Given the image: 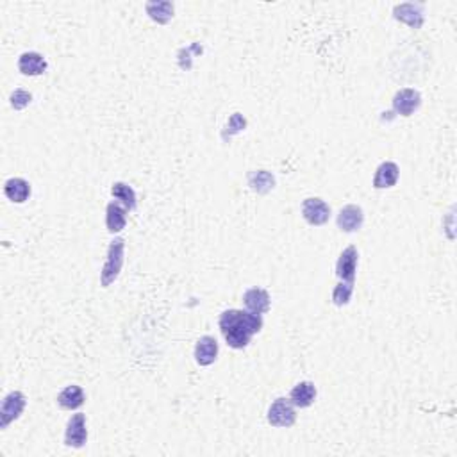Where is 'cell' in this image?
<instances>
[{
	"mask_svg": "<svg viewBox=\"0 0 457 457\" xmlns=\"http://www.w3.org/2000/svg\"><path fill=\"white\" fill-rule=\"evenodd\" d=\"M263 317L242 309H227L220 315L218 326L225 341L234 350H242L251 343L252 336L259 334L263 329Z\"/></svg>",
	"mask_w": 457,
	"mask_h": 457,
	"instance_id": "cell-1",
	"label": "cell"
},
{
	"mask_svg": "<svg viewBox=\"0 0 457 457\" xmlns=\"http://www.w3.org/2000/svg\"><path fill=\"white\" fill-rule=\"evenodd\" d=\"M123 261H125V240L123 237H114L113 242L107 246L106 261L102 266L100 272V284L102 288H109L123 268Z\"/></svg>",
	"mask_w": 457,
	"mask_h": 457,
	"instance_id": "cell-2",
	"label": "cell"
},
{
	"mask_svg": "<svg viewBox=\"0 0 457 457\" xmlns=\"http://www.w3.org/2000/svg\"><path fill=\"white\" fill-rule=\"evenodd\" d=\"M25 404L27 398L22 392H11L4 396L2 407H0V429L2 431L22 416Z\"/></svg>",
	"mask_w": 457,
	"mask_h": 457,
	"instance_id": "cell-3",
	"label": "cell"
},
{
	"mask_svg": "<svg viewBox=\"0 0 457 457\" xmlns=\"http://www.w3.org/2000/svg\"><path fill=\"white\" fill-rule=\"evenodd\" d=\"M266 420L272 427H291L297 422V411L290 398L279 396L268 409Z\"/></svg>",
	"mask_w": 457,
	"mask_h": 457,
	"instance_id": "cell-4",
	"label": "cell"
},
{
	"mask_svg": "<svg viewBox=\"0 0 457 457\" xmlns=\"http://www.w3.org/2000/svg\"><path fill=\"white\" fill-rule=\"evenodd\" d=\"M88 441V427H86V414H72L65 431V445L70 449H83Z\"/></svg>",
	"mask_w": 457,
	"mask_h": 457,
	"instance_id": "cell-5",
	"label": "cell"
},
{
	"mask_svg": "<svg viewBox=\"0 0 457 457\" xmlns=\"http://www.w3.org/2000/svg\"><path fill=\"white\" fill-rule=\"evenodd\" d=\"M302 216L309 225L320 227L330 218V206L320 197H309L302 202Z\"/></svg>",
	"mask_w": 457,
	"mask_h": 457,
	"instance_id": "cell-6",
	"label": "cell"
},
{
	"mask_svg": "<svg viewBox=\"0 0 457 457\" xmlns=\"http://www.w3.org/2000/svg\"><path fill=\"white\" fill-rule=\"evenodd\" d=\"M393 18L398 22L405 23L411 29H422L425 22V14H423V4L418 2H404V4H396L393 8Z\"/></svg>",
	"mask_w": 457,
	"mask_h": 457,
	"instance_id": "cell-7",
	"label": "cell"
},
{
	"mask_svg": "<svg viewBox=\"0 0 457 457\" xmlns=\"http://www.w3.org/2000/svg\"><path fill=\"white\" fill-rule=\"evenodd\" d=\"M357 264H359V252H357L356 246H347L339 254V259L336 263V275H338L339 281L356 282Z\"/></svg>",
	"mask_w": 457,
	"mask_h": 457,
	"instance_id": "cell-8",
	"label": "cell"
},
{
	"mask_svg": "<svg viewBox=\"0 0 457 457\" xmlns=\"http://www.w3.org/2000/svg\"><path fill=\"white\" fill-rule=\"evenodd\" d=\"M420 106H422V95L413 88L398 89L393 97V109L400 116H411Z\"/></svg>",
	"mask_w": 457,
	"mask_h": 457,
	"instance_id": "cell-9",
	"label": "cell"
},
{
	"mask_svg": "<svg viewBox=\"0 0 457 457\" xmlns=\"http://www.w3.org/2000/svg\"><path fill=\"white\" fill-rule=\"evenodd\" d=\"M338 228L343 233H356L365 224V213L356 204L341 207L338 213Z\"/></svg>",
	"mask_w": 457,
	"mask_h": 457,
	"instance_id": "cell-10",
	"label": "cell"
},
{
	"mask_svg": "<svg viewBox=\"0 0 457 457\" xmlns=\"http://www.w3.org/2000/svg\"><path fill=\"white\" fill-rule=\"evenodd\" d=\"M47 68H49V63L40 52H23L22 56L18 57V70L27 77L43 75Z\"/></svg>",
	"mask_w": 457,
	"mask_h": 457,
	"instance_id": "cell-11",
	"label": "cell"
},
{
	"mask_svg": "<svg viewBox=\"0 0 457 457\" xmlns=\"http://www.w3.org/2000/svg\"><path fill=\"white\" fill-rule=\"evenodd\" d=\"M243 304H245L246 311L264 315L270 309V293L263 288H251L243 295Z\"/></svg>",
	"mask_w": 457,
	"mask_h": 457,
	"instance_id": "cell-12",
	"label": "cell"
},
{
	"mask_svg": "<svg viewBox=\"0 0 457 457\" xmlns=\"http://www.w3.org/2000/svg\"><path fill=\"white\" fill-rule=\"evenodd\" d=\"M218 357V341L213 336H202L195 345V361L200 366L213 365Z\"/></svg>",
	"mask_w": 457,
	"mask_h": 457,
	"instance_id": "cell-13",
	"label": "cell"
},
{
	"mask_svg": "<svg viewBox=\"0 0 457 457\" xmlns=\"http://www.w3.org/2000/svg\"><path fill=\"white\" fill-rule=\"evenodd\" d=\"M4 195L14 204H23L31 197V184L22 177H11L4 182Z\"/></svg>",
	"mask_w": 457,
	"mask_h": 457,
	"instance_id": "cell-14",
	"label": "cell"
},
{
	"mask_svg": "<svg viewBox=\"0 0 457 457\" xmlns=\"http://www.w3.org/2000/svg\"><path fill=\"white\" fill-rule=\"evenodd\" d=\"M127 209L118 202H109L106 207V227L111 234L122 233L127 225Z\"/></svg>",
	"mask_w": 457,
	"mask_h": 457,
	"instance_id": "cell-15",
	"label": "cell"
},
{
	"mask_svg": "<svg viewBox=\"0 0 457 457\" xmlns=\"http://www.w3.org/2000/svg\"><path fill=\"white\" fill-rule=\"evenodd\" d=\"M398 177H400L398 164L393 163V161H384V163L379 164V168L375 170L374 186L377 189L393 188V186L396 184Z\"/></svg>",
	"mask_w": 457,
	"mask_h": 457,
	"instance_id": "cell-16",
	"label": "cell"
},
{
	"mask_svg": "<svg viewBox=\"0 0 457 457\" xmlns=\"http://www.w3.org/2000/svg\"><path fill=\"white\" fill-rule=\"evenodd\" d=\"M317 386L309 381H304V383H299L297 386L291 390L290 393V400L293 402L295 407L306 409L309 405L315 404V400H317Z\"/></svg>",
	"mask_w": 457,
	"mask_h": 457,
	"instance_id": "cell-17",
	"label": "cell"
},
{
	"mask_svg": "<svg viewBox=\"0 0 457 457\" xmlns=\"http://www.w3.org/2000/svg\"><path fill=\"white\" fill-rule=\"evenodd\" d=\"M145 11L156 23H168L173 18V2H168V0H150L145 4Z\"/></svg>",
	"mask_w": 457,
	"mask_h": 457,
	"instance_id": "cell-18",
	"label": "cell"
},
{
	"mask_svg": "<svg viewBox=\"0 0 457 457\" xmlns=\"http://www.w3.org/2000/svg\"><path fill=\"white\" fill-rule=\"evenodd\" d=\"M86 402V395H84L83 387L77 384L66 386L59 395H57V404L61 405L66 411H75V409L83 407Z\"/></svg>",
	"mask_w": 457,
	"mask_h": 457,
	"instance_id": "cell-19",
	"label": "cell"
},
{
	"mask_svg": "<svg viewBox=\"0 0 457 457\" xmlns=\"http://www.w3.org/2000/svg\"><path fill=\"white\" fill-rule=\"evenodd\" d=\"M248 186L254 193L266 195L275 188V177L268 170H254L248 173Z\"/></svg>",
	"mask_w": 457,
	"mask_h": 457,
	"instance_id": "cell-20",
	"label": "cell"
},
{
	"mask_svg": "<svg viewBox=\"0 0 457 457\" xmlns=\"http://www.w3.org/2000/svg\"><path fill=\"white\" fill-rule=\"evenodd\" d=\"M111 195H113L114 200H118L127 211H134L138 207L136 191L129 184H125V182H114V184L111 186Z\"/></svg>",
	"mask_w": 457,
	"mask_h": 457,
	"instance_id": "cell-21",
	"label": "cell"
},
{
	"mask_svg": "<svg viewBox=\"0 0 457 457\" xmlns=\"http://www.w3.org/2000/svg\"><path fill=\"white\" fill-rule=\"evenodd\" d=\"M352 295H354V282L339 281L336 284L334 291H332V304L338 306V308H343V306H347L350 302Z\"/></svg>",
	"mask_w": 457,
	"mask_h": 457,
	"instance_id": "cell-22",
	"label": "cell"
},
{
	"mask_svg": "<svg viewBox=\"0 0 457 457\" xmlns=\"http://www.w3.org/2000/svg\"><path fill=\"white\" fill-rule=\"evenodd\" d=\"M31 102H32V95L22 88L14 89V92L11 93V97H9V104H11V107H13L14 111L25 109Z\"/></svg>",
	"mask_w": 457,
	"mask_h": 457,
	"instance_id": "cell-23",
	"label": "cell"
},
{
	"mask_svg": "<svg viewBox=\"0 0 457 457\" xmlns=\"http://www.w3.org/2000/svg\"><path fill=\"white\" fill-rule=\"evenodd\" d=\"M246 127V120L245 116H242L240 113H234L231 118H228V123L225 125V131H228L231 129V132H228V138L233 136V134H236V132L243 131V129Z\"/></svg>",
	"mask_w": 457,
	"mask_h": 457,
	"instance_id": "cell-24",
	"label": "cell"
}]
</instances>
